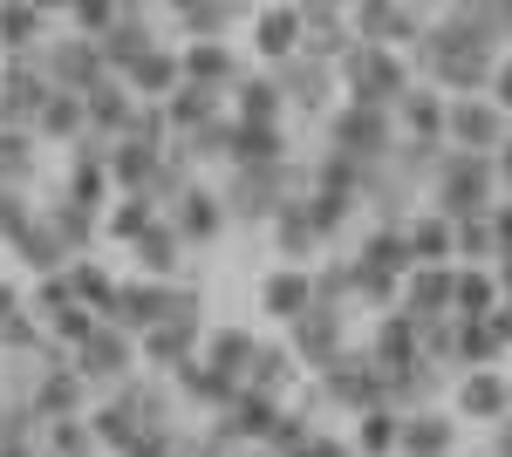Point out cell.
Segmentation results:
<instances>
[{"instance_id":"4","label":"cell","mask_w":512,"mask_h":457,"mask_svg":"<svg viewBox=\"0 0 512 457\" xmlns=\"http://www.w3.org/2000/svg\"><path fill=\"white\" fill-rule=\"evenodd\" d=\"M458 403H465V410H472V417H506V382L492 376V369H478L472 382H465V389H458Z\"/></svg>"},{"instance_id":"7","label":"cell","mask_w":512,"mask_h":457,"mask_svg":"<svg viewBox=\"0 0 512 457\" xmlns=\"http://www.w3.org/2000/svg\"><path fill=\"white\" fill-rule=\"evenodd\" d=\"M403 123H410V130H444V103H437V89H410V96H403Z\"/></svg>"},{"instance_id":"1","label":"cell","mask_w":512,"mask_h":457,"mask_svg":"<svg viewBox=\"0 0 512 457\" xmlns=\"http://www.w3.org/2000/svg\"><path fill=\"white\" fill-rule=\"evenodd\" d=\"M444 123H451V137L465 144V157H492L499 144H506V116H499V103H478V96H458Z\"/></svg>"},{"instance_id":"16","label":"cell","mask_w":512,"mask_h":457,"mask_svg":"<svg viewBox=\"0 0 512 457\" xmlns=\"http://www.w3.org/2000/svg\"><path fill=\"white\" fill-rule=\"evenodd\" d=\"M506 396H512V389H506Z\"/></svg>"},{"instance_id":"10","label":"cell","mask_w":512,"mask_h":457,"mask_svg":"<svg viewBox=\"0 0 512 457\" xmlns=\"http://www.w3.org/2000/svg\"><path fill=\"white\" fill-rule=\"evenodd\" d=\"M390 437H396V423H390V417L362 423V451H390Z\"/></svg>"},{"instance_id":"5","label":"cell","mask_w":512,"mask_h":457,"mask_svg":"<svg viewBox=\"0 0 512 457\" xmlns=\"http://www.w3.org/2000/svg\"><path fill=\"white\" fill-rule=\"evenodd\" d=\"M403 444L417 457H444V444H451V423L444 417H410L403 423Z\"/></svg>"},{"instance_id":"2","label":"cell","mask_w":512,"mask_h":457,"mask_svg":"<svg viewBox=\"0 0 512 457\" xmlns=\"http://www.w3.org/2000/svg\"><path fill=\"white\" fill-rule=\"evenodd\" d=\"M485 185H492V157H451L444 171H437V198L465 219V212H478V198H485Z\"/></svg>"},{"instance_id":"6","label":"cell","mask_w":512,"mask_h":457,"mask_svg":"<svg viewBox=\"0 0 512 457\" xmlns=\"http://www.w3.org/2000/svg\"><path fill=\"white\" fill-rule=\"evenodd\" d=\"M410 301L417 307H431V321L451 307V267H424L417 280H410Z\"/></svg>"},{"instance_id":"8","label":"cell","mask_w":512,"mask_h":457,"mask_svg":"<svg viewBox=\"0 0 512 457\" xmlns=\"http://www.w3.org/2000/svg\"><path fill=\"white\" fill-rule=\"evenodd\" d=\"M355 21H362V35H410V28H417L410 14H390V7H362Z\"/></svg>"},{"instance_id":"13","label":"cell","mask_w":512,"mask_h":457,"mask_svg":"<svg viewBox=\"0 0 512 457\" xmlns=\"http://www.w3.org/2000/svg\"><path fill=\"white\" fill-rule=\"evenodd\" d=\"M499 103H512V62L499 69Z\"/></svg>"},{"instance_id":"3","label":"cell","mask_w":512,"mask_h":457,"mask_svg":"<svg viewBox=\"0 0 512 457\" xmlns=\"http://www.w3.org/2000/svg\"><path fill=\"white\" fill-rule=\"evenodd\" d=\"M349 76L369 96V110H383L390 96H403V69L390 62V48H349Z\"/></svg>"},{"instance_id":"12","label":"cell","mask_w":512,"mask_h":457,"mask_svg":"<svg viewBox=\"0 0 512 457\" xmlns=\"http://www.w3.org/2000/svg\"><path fill=\"white\" fill-rule=\"evenodd\" d=\"M492 164H499V178H506V185H512V137H506V144H499V151H492Z\"/></svg>"},{"instance_id":"9","label":"cell","mask_w":512,"mask_h":457,"mask_svg":"<svg viewBox=\"0 0 512 457\" xmlns=\"http://www.w3.org/2000/svg\"><path fill=\"white\" fill-rule=\"evenodd\" d=\"M410 253H431V260H444V253H451V226H424V219H417V226H410Z\"/></svg>"},{"instance_id":"15","label":"cell","mask_w":512,"mask_h":457,"mask_svg":"<svg viewBox=\"0 0 512 457\" xmlns=\"http://www.w3.org/2000/svg\"><path fill=\"white\" fill-rule=\"evenodd\" d=\"M506 294H512V253H506Z\"/></svg>"},{"instance_id":"11","label":"cell","mask_w":512,"mask_h":457,"mask_svg":"<svg viewBox=\"0 0 512 457\" xmlns=\"http://www.w3.org/2000/svg\"><path fill=\"white\" fill-rule=\"evenodd\" d=\"M499 246L512 253V205H499V226H492V253H499Z\"/></svg>"},{"instance_id":"14","label":"cell","mask_w":512,"mask_h":457,"mask_svg":"<svg viewBox=\"0 0 512 457\" xmlns=\"http://www.w3.org/2000/svg\"><path fill=\"white\" fill-rule=\"evenodd\" d=\"M499 457H512V417L499 423Z\"/></svg>"}]
</instances>
